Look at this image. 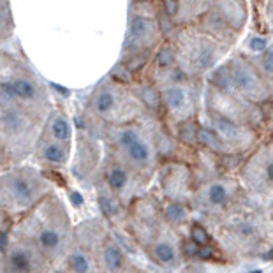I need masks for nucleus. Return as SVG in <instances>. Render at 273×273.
Listing matches in <instances>:
<instances>
[{
	"label": "nucleus",
	"instance_id": "nucleus-1",
	"mask_svg": "<svg viewBox=\"0 0 273 273\" xmlns=\"http://www.w3.org/2000/svg\"><path fill=\"white\" fill-rule=\"evenodd\" d=\"M228 73V87L243 95L247 100L252 102H264L270 99V90L264 80L259 76L256 69L249 64L247 59L235 57L231 62L226 66Z\"/></svg>",
	"mask_w": 273,
	"mask_h": 273
},
{
	"label": "nucleus",
	"instance_id": "nucleus-2",
	"mask_svg": "<svg viewBox=\"0 0 273 273\" xmlns=\"http://www.w3.org/2000/svg\"><path fill=\"white\" fill-rule=\"evenodd\" d=\"M117 145L122 152L127 155V159L131 160L136 166H143L150 160L152 157V148H150L148 143L143 139V136L139 134L138 129L131 127V125H125V127L117 129Z\"/></svg>",
	"mask_w": 273,
	"mask_h": 273
},
{
	"label": "nucleus",
	"instance_id": "nucleus-3",
	"mask_svg": "<svg viewBox=\"0 0 273 273\" xmlns=\"http://www.w3.org/2000/svg\"><path fill=\"white\" fill-rule=\"evenodd\" d=\"M4 189L9 190L18 204H30L41 189V180L30 171H14L4 177Z\"/></svg>",
	"mask_w": 273,
	"mask_h": 273
},
{
	"label": "nucleus",
	"instance_id": "nucleus-4",
	"mask_svg": "<svg viewBox=\"0 0 273 273\" xmlns=\"http://www.w3.org/2000/svg\"><path fill=\"white\" fill-rule=\"evenodd\" d=\"M157 23L148 16H141V14H134L131 18L127 30V42L132 44V48H150L157 39Z\"/></svg>",
	"mask_w": 273,
	"mask_h": 273
},
{
	"label": "nucleus",
	"instance_id": "nucleus-5",
	"mask_svg": "<svg viewBox=\"0 0 273 273\" xmlns=\"http://www.w3.org/2000/svg\"><path fill=\"white\" fill-rule=\"evenodd\" d=\"M162 97V106L170 111L171 115L180 118H187L190 111V92L180 81L166 85L160 92Z\"/></svg>",
	"mask_w": 273,
	"mask_h": 273
},
{
	"label": "nucleus",
	"instance_id": "nucleus-6",
	"mask_svg": "<svg viewBox=\"0 0 273 273\" xmlns=\"http://www.w3.org/2000/svg\"><path fill=\"white\" fill-rule=\"evenodd\" d=\"M30 115L25 107H20L16 102L2 106V132L4 136L25 134L30 127Z\"/></svg>",
	"mask_w": 273,
	"mask_h": 273
},
{
	"label": "nucleus",
	"instance_id": "nucleus-7",
	"mask_svg": "<svg viewBox=\"0 0 273 273\" xmlns=\"http://www.w3.org/2000/svg\"><path fill=\"white\" fill-rule=\"evenodd\" d=\"M120 104V93L113 85H100L93 93L92 111L100 118H111L118 110Z\"/></svg>",
	"mask_w": 273,
	"mask_h": 273
},
{
	"label": "nucleus",
	"instance_id": "nucleus-8",
	"mask_svg": "<svg viewBox=\"0 0 273 273\" xmlns=\"http://www.w3.org/2000/svg\"><path fill=\"white\" fill-rule=\"evenodd\" d=\"M9 80L18 102H37V100L42 99L41 87L32 78L23 76V74H16V76H11Z\"/></svg>",
	"mask_w": 273,
	"mask_h": 273
},
{
	"label": "nucleus",
	"instance_id": "nucleus-9",
	"mask_svg": "<svg viewBox=\"0 0 273 273\" xmlns=\"http://www.w3.org/2000/svg\"><path fill=\"white\" fill-rule=\"evenodd\" d=\"M48 134L49 139H55L60 143H69L73 138V127L69 118L64 113H51L48 118Z\"/></svg>",
	"mask_w": 273,
	"mask_h": 273
},
{
	"label": "nucleus",
	"instance_id": "nucleus-10",
	"mask_svg": "<svg viewBox=\"0 0 273 273\" xmlns=\"http://www.w3.org/2000/svg\"><path fill=\"white\" fill-rule=\"evenodd\" d=\"M69 143H60L55 139L44 141L41 146V157L49 164H64L69 155Z\"/></svg>",
	"mask_w": 273,
	"mask_h": 273
},
{
	"label": "nucleus",
	"instance_id": "nucleus-11",
	"mask_svg": "<svg viewBox=\"0 0 273 273\" xmlns=\"http://www.w3.org/2000/svg\"><path fill=\"white\" fill-rule=\"evenodd\" d=\"M9 264L16 273H27L32 268V256L25 249H14L9 254Z\"/></svg>",
	"mask_w": 273,
	"mask_h": 273
},
{
	"label": "nucleus",
	"instance_id": "nucleus-12",
	"mask_svg": "<svg viewBox=\"0 0 273 273\" xmlns=\"http://www.w3.org/2000/svg\"><path fill=\"white\" fill-rule=\"evenodd\" d=\"M206 197H208V201H210L211 204H215V206H222V204H226V203H228V199H229V189L224 185V183L215 182V183H211V185L208 187Z\"/></svg>",
	"mask_w": 273,
	"mask_h": 273
},
{
	"label": "nucleus",
	"instance_id": "nucleus-13",
	"mask_svg": "<svg viewBox=\"0 0 273 273\" xmlns=\"http://www.w3.org/2000/svg\"><path fill=\"white\" fill-rule=\"evenodd\" d=\"M106 180H107V185L118 192V190H122L125 185H127L129 175H127V171H125L122 166H113L110 171H107Z\"/></svg>",
	"mask_w": 273,
	"mask_h": 273
},
{
	"label": "nucleus",
	"instance_id": "nucleus-14",
	"mask_svg": "<svg viewBox=\"0 0 273 273\" xmlns=\"http://www.w3.org/2000/svg\"><path fill=\"white\" fill-rule=\"evenodd\" d=\"M243 48L249 53H252V55H263V53L270 48V41H268V37H264V35L261 34H250L249 37H247Z\"/></svg>",
	"mask_w": 273,
	"mask_h": 273
},
{
	"label": "nucleus",
	"instance_id": "nucleus-15",
	"mask_svg": "<svg viewBox=\"0 0 273 273\" xmlns=\"http://www.w3.org/2000/svg\"><path fill=\"white\" fill-rule=\"evenodd\" d=\"M138 93H139V99H141V102L145 104L146 107H150V110H157V107L162 104V97H160V93H157L155 88H152L150 85L141 87L138 90Z\"/></svg>",
	"mask_w": 273,
	"mask_h": 273
},
{
	"label": "nucleus",
	"instance_id": "nucleus-16",
	"mask_svg": "<svg viewBox=\"0 0 273 273\" xmlns=\"http://www.w3.org/2000/svg\"><path fill=\"white\" fill-rule=\"evenodd\" d=\"M175 60H177V49H175L170 42H164V44L160 46L159 53H157V64H159V67H164V69L173 67Z\"/></svg>",
	"mask_w": 273,
	"mask_h": 273
},
{
	"label": "nucleus",
	"instance_id": "nucleus-17",
	"mask_svg": "<svg viewBox=\"0 0 273 273\" xmlns=\"http://www.w3.org/2000/svg\"><path fill=\"white\" fill-rule=\"evenodd\" d=\"M104 263L110 268L111 271H118L122 268V263H124V256H122L120 249H117L115 245L106 247L104 250Z\"/></svg>",
	"mask_w": 273,
	"mask_h": 273
},
{
	"label": "nucleus",
	"instance_id": "nucleus-18",
	"mask_svg": "<svg viewBox=\"0 0 273 273\" xmlns=\"http://www.w3.org/2000/svg\"><path fill=\"white\" fill-rule=\"evenodd\" d=\"M39 243L48 250L57 249V247L60 245L59 231H55V229H51V228H44L41 233H39Z\"/></svg>",
	"mask_w": 273,
	"mask_h": 273
},
{
	"label": "nucleus",
	"instance_id": "nucleus-19",
	"mask_svg": "<svg viewBox=\"0 0 273 273\" xmlns=\"http://www.w3.org/2000/svg\"><path fill=\"white\" fill-rule=\"evenodd\" d=\"M178 132H180V138L187 143H192L196 139H199V129L196 127V124L192 120H183Z\"/></svg>",
	"mask_w": 273,
	"mask_h": 273
},
{
	"label": "nucleus",
	"instance_id": "nucleus-20",
	"mask_svg": "<svg viewBox=\"0 0 273 273\" xmlns=\"http://www.w3.org/2000/svg\"><path fill=\"white\" fill-rule=\"evenodd\" d=\"M153 256H155L160 263H171V261L175 259V250L170 243L160 242V243H157L155 249H153Z\"/></svg>",
	"mask_w": 273,
	"mask_h": 273
},
{
	"label": "nucleus",
	"instance_id": "nucleus-21",
	"mask_svg": "<svg viewBox=\"0 0 273 273\" xmlns=\"http://www.w3.org/2000/svg\"><path fill=\"white\" fill-rule=\"evenodd\" d=\"M164 215H166L168 221H171V222H182L183 219L187 217V211H185V208H183L182 204L170 203L166 206V210H164Z\"/></svg>",
	"mask_w": 273,
	"mask_h": 273
},
{
	"label": "nucleus",
	"instance_id": "nucleus-22",
	"mask_svg": "<svg viewBox=\"0 0 273 273\" xmlns=\"http://www.w3.org/2000/svg\"><path fill=\"white\" fill-rule=\"evenodd\" d=\"M71 268L74 270V273H88V270H90V263H88L85 254L76 252V254H73V257H71Z\"/></svg>",
	"mask_w": 273,
	"mask_h": 273
},
{
	"label": "nucleus",
	"instance_id": "nucleus-23",
	"mask_svg": "<svg viewBox=\"0 0 273 273\" xmlns=\"http://www.w3.org/2000/svg\"><path fill=\"white\" fill-rule=\"evenodd\" d=\"M192 242H196L197 245L204 247V243L208 242V235H206V231H204L203 228H199V226H196V228L192 229Z\"/></svg>",
	"mask_w": 273,
	"mask_h": 273
},
{
	"label": "nucleus",
	"instance_id": "nucleus-24",
	"mask_svg": "<svg viewBox=\"0 0 273 273\" xmlns=\"http://www.w3.org/2000/svg\"><path fill=\"white\" fill-rule=\"evenodd\" d=\"M162 9L168 16H175V14H178V9H180L178 0H162Z\"/></svg>",
	"mask_w": 273,
	"mask_h": 273
},
{
	"label": "nucleus",
	"instance_id": "nucleus-25",
	"mask_svg": "<svg viewBox=\"0 0 273 273\" xmlns=\"http://www.w3.org/2000/svg\"><path fill=\"white\" fill-rule=\"evenodd\" d=\"M264 120L268 122V125L273 129V100H270V104H268L266 107H264Z\"/></svg>",
	"mask_w": 273,
	"mask_h": 273
},
{
	"label": "nucleus",
	"instance_id": "nucleus-26",
	"mask_svg": "<svg viewBox=\"0 0 273 273\" xmlns=\"http://www.w3.org/2000/svg\"><path fill=\"white\" fill-rule=\"evenodd\" d=\"M100 208L106 215H111L113 213V203H111L107 197H100Z\"/></svg>",
	"mask_w": 273,
	"mask_h": 273
},
{
	"label": "nucleus",
	"instance_id": "nucleus-27",
	"mask_svg": "<svg viewBox=\"0 0 273 273\" xmlns=\"http://www.w3.org/2000/svg\"><path fill=\"white\" fill-rule=\"evenodd\" d=\"M7 242H9V235H7V229H2V233H0V249L6 250V249H7Z\"/></svg>",
	"mask_w": 273,
	"mask_h": 273
},
{
	"label": "nucleus",
	"instance_id": "nucleus-28",
	"mask_svg": "<svg viewBox=\"0 0 273 273\" xmlns=\"http://www.w3.org/2000/svg\"><path fill=\"white\" fill-rule=\"evenodd\" d=\"M196 247H197V243H196V242L187 243V245H185V252L189 254V256H197V252H199V250H197Z\"/></svg>",
	"mask_w": 273,
	"mask_h": 273
},
{
	"label": "nucleus",
	"instance_id": "nucleus-29",
	"mask_svg": "<svg viewBox=\"0 0 273 273\" xmlns=\"http://www.w3.org/2000/svg\"><path fill=\"white\" fill-rule=\"evenodd\" d=\"M71 201H73L76 206H80V204H83V197H81L80 192H71Z\"/></svg>",
	"mask_w": 273,
	"mask_h": 273
},
{
	"label": "nucleus",
	"instance_id": "nucleus-30",
	"mask_svg": "<svg viewBox=\"0 0 273 273\" xmlns=\"http://www.w3.org/2000/svg\"><path fill=\"white\" fill-rule=\"evenodd\" d=\"M211 249H208V247H203V249L199 250V252H197V256L199 257H203V259H208V257H211Z\"/></svg>",
	"mask_w": 273,
	"mask_h": 273
},
{
	"label": "nucleus",
	"instance_id": "nucleus-31",
	"mask_svg": "<svg viewBox=\"0 0 273 273\" xmlns=\"http://www.w3.org/2000/svg\"><path fill=\"white\" fill-rule=\"evenodd\" d=\"M266 177L268 180L273 182V160H270V162L266 164Z\"/></svg>",
	"mask_w": 273,
	"mask_h": 273
},
{
	"label": "nucleus",
	"instance_id": "nucleus-32",
	"mask_svg": "<svg viewBox=\"0 0 273 273\" xmlns=\"http://www.w3.org/2000/svg\"><path fill=\"white\" fill-rule=\"evenodd\" d=\"M266 257H268V259H270V257H273V249H271V252H270V254H268V256H266Z\"/></svg>",
	"mask_w": 273,
	"mask_h": 273
},
{
	"label": "nucleus",
	"instance_id": "nucleus-33",
	"mask_svg": "<svg viewBox=\"0 0 273 273\" xmlns=\"http://www.w3.org/2000/svg\"><path fill=\"white\" fill-rule=\"evenodd\" d=\"M250 273H261V270H254V271H250Z\"/></svg>",
	"mask_w": 273,
	"mask_h": 273
},
{
	"label": "nucleus",
	"instance_id": "nucleus-34",
	"mask_svg": "<svg viewBox=\"0 0 273 273\" xmlns=\"http://www.w3.org/2000/svg\"><path fill=\"white\" fill-rule=\"evenodd\" d=\"M57 273H62V271H57Z\"/></svg>",
	"mask_w": 273,
	"mask_h": 273
}]
</instances>
